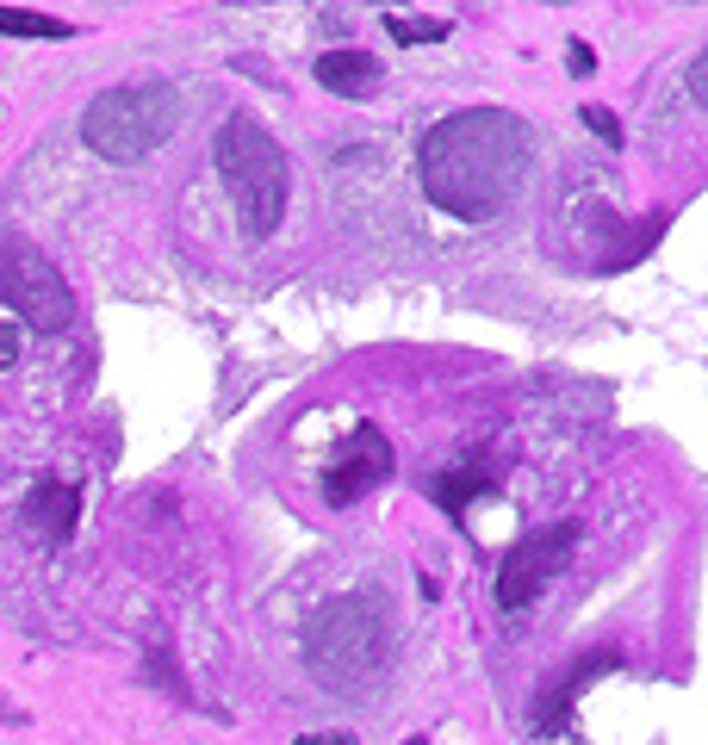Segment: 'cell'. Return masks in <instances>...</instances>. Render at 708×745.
I'll use <instances>...</instances> for the list:
<instances>
[{
    "label": "cell",
    "mask_w": 708,
    "mask_h": 745,
    "mask_svg": "<svg viewBox=\"0 0 708 745\" xmlns=\"http://www.w3.org/2000/svg\"><path fill=\"white\" fill-rule=\"evenodd\" d=\"M535 137L503 106H466L448 113L417 150V181L448 218L460 224H491L529 181Z\"/></svg>",
    "instance_id": "obj_1"
},
{
    "label": "cell",
    "mask_w": 708,
    "mask_h": 745,
    "mask_svg": "<svg viewBox=\"0 0 708 745\" xmlns=\"http://www.w3.org/2000/svg\"><path fill=\"white\" fill-rule=\"evenodd\" d=\"M181 125V94L169 81H131V88H106V94L88 100L81 113V143L100 155V162H118L131 168L143 155H155Z\"/></svg>",
    "instance_id": "obj_2"
},
{
    "label": "cell",
    "mask_w": 708,
    "mask_h": 745,
    "mask_svg": "<svg viewBox=\"0 0 708 745\" xmlns=\"http://www.w3.org/2000/svg\"><path fill=\"white\" fill-rule=\"evenodd\" d=\"M211 162L224 174V193L236 206V218H243V230L274 236L280 218H287V155H280V143L249 113H236L224 118V131L211 143Z\"/></svg>",
    "instance_id": "obj_3"
},
{
    "label": "cell",
    "mask_w": 708,
    "mask_h": 745,
    "mask_svg": "<svg viewBox=\"0 0 708 745\" xmlns=\"http://www.w3.org/2000/svg\"><path fill=\"white\" fill-rule=\"evenodd\" d=\"M305 652L317 677L336 689L361 684V677H380L385 652H392V633H385V603L380 596H336L311 615Z\"/></svg>",
    "instance_id": "obj_4"
},
{
    "label": "cell",
    "mask_w": 708,
    "mask_h": 745,
    "mask_svg": "<svg viewBox=\"0 0 708 745\" xmlns=\"http://www.w3.org/2000/svg\"><path fill=\"white\" fill-rule=\"evenodd\" d=\"M0 305L13 311L20 324L44 329V336L76 324V292H69L62 268L25 230H0Z\"/></svg>",
    "instance_id": "obj_5"
},
{
    "label": "cell",
    "mask_w": 708,
    "mask_h": 745,
    "mask_svg": "<svg viewBox=\"0 0 708 745\" xmlns=\"http://www.w3.org/2000/svg\"><path fill=\"white\" fill-rule=\"evenodd\" d=\"M578 528L572 522H559V528H535V535H522L510 554H503L498 566V584H491V596H498V609H529L547 584H554V572L566 566V554H572Z\"/></svg>",
    "instance_id": "obj_6"
},
{
    "label": "cell",
    "mask_w": 708,
    "mask_h": 745,
    "mask_svg": "<svg viewBox=\"0 0 708 745\" xmlns=\"http://www.w3.org/2000/svg\"><path fill=\"white\" fill-rule=\"evenodd\" d=\"M398 473V459H392V441L373 429V422H361L355 435H348V447L336 459H329L324 473V497L336 503V510H348V503H361L367 491H380L385 478Z\"/></svg>",
    "instance_id": "obj_7"
},
{
    "label": "cell",
    "mask_w": 708,
    "mask_h": 745,
    "mask_svg": "<svg viewBox=\"0 0 708 745\" xmlns=\"http://www.w3.org/2000/svg\"><path fill=\"white\" fill-rule=\"evenodd\" d=\"M76 516H81L76 485H62V478H38V485H32V497H25V528H32L44 547H57V540L76 535Z\"/></svg>",
    "instance_id": "obj_8"
},
{
    "label": "cell",
    "mask_w": 708,
    "mask_h": 745,
    "mask_svg": "<svg viewBox=\"0 0 708 745\" xmlns=\"http://www.w3.org/2000/svg\"><path fill=\"white\" fill-rule=\"evenodd\" d=\"M311 75L336 100H373L385 69H380V57H367V50H324V57L311 62Z\"/></svg>",
    "instance_id": "obj_9"
},
{
    "label": "cell",
    "mask_w": 708,
    "mask_h": 745,
    "mask_svg": "<svg viewBox=\"0 0 708 745\" xmlns=\"http://www.w3.org/2000/svg\"><path fill=\"white\" fill-rule=\"evenodd\" d=\"M479 491H491V473H485V466H448V473L436 478V503H441V510H454V516Z\"/></svg>",
    "instance_id": "obj_10"
},
{
    "label": "cell",
    "mask_w": 708,
    "mask_h": 745,
    "mask_svg": "<svg viewBox=\"0 0 708 745\" xmlns=\"http://www.w3.org/2000/svg\"><path fill=\"white\" fill-rule=\"evenodd\" d=\"M0 32L7 38H69L76 25L57 13H32V7H0Z\"/></svg>",
    "instance_id": "obj_11"
},
{
    "label": "cell",
    "mask_w": 708,
    "mask_h": 745,
    "mask_svg": "<svg viewBox=\"0 0 708 745\" xmlns=\"http://www.w3.org/2000/svg\"><path fill=\"white\" fill-rule=\"evenodd\" d=\"M385 32H392L398 44H441L454 25H448V20H404V13H385Z\"/></svg>",
    "instance_id": "obj_12"
},
{
    "label": "cell",
    "mask_w": 708,
    "mask_h": 745,
    "mask_svg": "<svg viewBox=\"0 0 708 745\" xmlns=\"http://www.w3.org/2000/svg\"><path fill=\"white\" fill-rule=\"evenodd\" d=\"M535 721H541V733H566V726H572V702H566L559 689H547L541 708H535Z\"/></svg>",
    "instance_id": "obj_13"
},
{
    "label": "cell",
    "mask_w": 708,
    "mask_h": 745,
    "mask_svg": "<svg viewBox=\"0 0 708 745\" xmlns=\"http://www.w3.org/2000/svg\"><path fill=\"white\" fill-rule=\"evenodd\" d=\"M584 125H591V137H603V143H610V150H622V118L610 113V106H584Z\"/></svg>",
    "instance_id": "obj_14"
},
{
    "label": "cell",
    "mask_w": 708,
    "mask_h": 745,
    "mask_svg": "<svg viewBox=\"0 0 708 745\" xmlns=\"http://www.w3.org/2000/svg\"><path fill=\"white\" fill-rule=\"evenodd\" d=\"M13 361H20V324L0 317V366H13Z\"/></svg>",
    "instance_id": "obj_15"
},
{
    "label": "cell",
    "mask_w": 708,
    "mask_h": 745,
    "mask_svg": "<svg viewBox=\"0 0 708 745\" xmlns=\"http://www.w3.org/2000/svg\"><path fill=\"white\" fill-rule=\"evenodd\" d=\"M566 62H572V75H596V57H591V44L584 38L566 44Z\"/></svg>",
    "instance_id": "obj_16"
},
{
    "label": "cell",
    "mask_w": 708,
    "mask_h": 745,
    "mask_svg": "<svg viewBox=\"0 0 708 745\" xmlns=\"http://www.w3.org/2000/svg\"><path fill=\"white\" fill-rule=\"evenodd\" d=\"M292 745H355V740H348V733H299Z\"/></svg>",
    "instance_id": "obj_17"
},
{
    "label": "cell",
    "mask_w": 708,
    "mask_h": 745,
    "mask_svg": "<svg viewBox=\"0 0 708 745\" xmlns=\"http://www.w3.org/2000/svg\"><path fill=\"white\" fill-rule=\"evenodd\" d=\"M404 745H429V740H404Z\"/></svg>",
    "instance_id": "obj_18"
}]
</instances>
